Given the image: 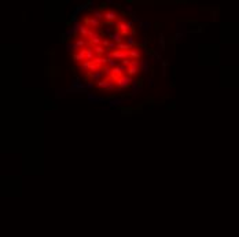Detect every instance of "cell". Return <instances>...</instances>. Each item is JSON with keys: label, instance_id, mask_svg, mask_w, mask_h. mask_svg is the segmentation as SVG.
<instances>
[{"label": "cell", "instance_id": "e575fe53", "mask_svg": "<svg viewBox=\"0 0 239 237\" xmlns=\"http://www.w3.org/2000/svg\"><path fill=\"white\" fill-rule=\"evenodd\" d=\"M106 4H107V3H102V4H100V7H99V11H102V10H105V8H106Z\"/></svg>", "mask_w": 239, "mask_h": 237}, {"label": "cell", "instance_id": "d4e9b609", "mask_svg": "<svg viewBox=\"0 0 239 237\" xmlns=\"http://www.w3.org/2000/svg\"><path fill=\"white\" fill-rule=\"evenodd\" d=\"M159 50H165V39L162 33H159Z\"/></svg>", "mask_w": 239, "mask_h": 237}, {"label": "cell", "instance_id": "4fadbf2b", "mask_svg": "<svg viewBox=\"0 0 239 237\" xmlns=\"http://www.w3.org/2000/svg\"><path fill=\"white\" fill-rule=\"evenodd\" d=\"M125 43H126V44H128L131 48H138V47H139V44L136 43V40H135L133 36H129V37H126V39H125Z\"/></svg>", "mask_w": 239, "mask_h": 237}, {"label": "cell", "instance_id": "1f68e13d", "mask_svg": "<svg viewBox=\"0 0 239 237\" xmlns=\"http://www.w3.org/2000/svg\"><path fill=\"white\" fill-rule=\"evenodd\" d=\"M131 17H132V21H139V22H140V19H139V17H138V15H136V14H135V12L131 15Z\"/></svg>", "mask_w": 239, "mask_h": 237}, {"label": "cell", "instance_id": "e0dca14e", "mask_svg": "<svg viewBox=\"0 0 239 237\" xmlns=\"http://www.w3.org/2000/svg\"><path fill=\"white\" fill-rule=\"evenodd\" d=\"M91 65H92V62H90V60H85V62H83V63L80 65V69H81L83 71H90Z\"/></svg>", "mask_w": 239, "mask_h": 237}, {"label": "cell", "instance_id": "7a4b0ae2", "mask_svg": "<svg viewBox=\"0 0 239 237\" xmlns=\"http://www.w3.org/2000/svg\"><path fill=\"white\" fill-rule=\"evenodd\" d=\"M102 40H103V39H100L99 33L93 32V30L91 29L90 36H88V44H90L91 47H96V45H100L102 44Z\"/></svg>", "mask_w": 239, "mask_h": 237}, {"label": "cell", "instance_id": "ac0fdd59", "mask_svg": "<svg viewBox=\"0 0 239 237\" xmlns=\"http://www.w3.org/2000/svg\"><path fill=\"white\" fill-rule=\"evenodd\" d=\"M117 50H120V51H125V52H128V51L131 50V47H129V45L126 44L125 41H124V43H121V44H117Z\"/></svg>", "mask_w": 239, "mask_h": 237}, {"label": "cell", "instance_id": "9a60e30c", "mask_svg": "<svg viewBox=\"0 0 239 237\" xmlns=\"http://www.w3.org/2000/svg\"><path fill=\"white\" fill-rule=\"evenodd\" d=\"M95 58H96V55H95V52H93V48L92 47H88L87 48V60L92 62Z\"/></svg>", "mask_w": 239, "mask_h": 237}, {"label": "cell", "instance_id": "83f0119b", "mask_svg": "<svg viewBox=\"0 0 239 237\" xmlns=\"http://www.w3.org/2000/svg\"><path fill=\"white\" fill-rule=\"evenodd\" d=\"M179 29L183 30V33L187 32V24L185 22H182V24H179Z\"/></svg>", "mask_w": 239, "mask_h": 237}, {"label": "cell", "instance_id": "7c38bea8", "mask_svg": "<svg viewBox=\"0 0 239 237\" xmlns=\"http://www.w3.org/2000/svg\"><path fill=\"white\" fill-rule=\"evenodd\" d=\"M131 86H132V98H135L136 95H139L142 92V86L138 84V81H133Z\"/></svg>", "mask_w": 239, "mask_h": 237}, {"label": "cell", "instance_id": "9c48e42d", "mask_svg": "<svg viewBox=\"0 0 239 237\" xmlns=\"http://www.w3.org/2000/svg\"><path fill=\"white\" fill-rule=\"evenodd\" d=\"M93 48V52H95L96 56H105L106 52H107V50H106L105 47H102V45H96V47H92Z\"/></svg>", "mask_w": 239, "mask_h": 237}, {"label": "cell", "instance_id": "ffe728a7", "mask_svg": "<svg viewBox=\"0 0 239 237\" xmlns=\"http://www.w3.org/2000/svg\"><path fill=\"white\" fill-rule=\"evenodd\" d=\"M139 26H140L142 30H149L151 27V22H139Z\"/></svg>", "mask_w": 239, "mask_h": 237}, {"label": "cell", "instance_id": "f546056e", "mask_svg": "<svg viewBox=\"0 0 239 237\" xmlns=\"http://www.w3.org/2000/svg\"><path fill=\"white\" fill-rule=\"evenodd\" d=\"M168 66H169V62H168L166 59H164V60H162V69H165V70H166Z\"/></svg>", "mask_w": 239, "mask_h": 237}, {"label": "cell", "instance_id": "4316f807", "mask_svg": "<svg viewBox=\"0 0 239 237\" xmlns=\"http://www.w3.org/2000/svg\"><path fill=\"white\" fill-rule=\"evenodd\" d=\"M110 39H103V40H102V47H105L106 48V50H107V47H109V45H110Z\"/></svg>", "mask_w": 239, "mask_h": 237}, {"label": "cell", "instance_id": "d590c367", "mask_svg": "<svg viewBox=\"0 0 239 237\" xmlns=\"http://www.w3.org/2000/svg\"><path fill=\"white\" fill-rule=\"evenodd\" d=\"M197 32H198V33H201V32H203V26H202V25H199V26H198V29H197Z\"/></svg>", "mask_w": 239, "mask_h": 237}, {"label": "cell", "instance_id": "5bb4252c", "mask_svg": "<svg viewBox=\"0 0 239 237\" xmlns=\"http://www.w3.org/2000/svg\"><path fill=\"white\" fill-rule=\"evenodd\" d=\"M74 44H76V47H77L78 50H84V48H87L88 41H87V40H84V39H78Z\"/></svg>", "mask_w": 239, "mask_h": 237}, {"label": "cell", "instance_id": "d6986e66", "mask_svg": "<svg viewBox=\"0 0 239 237\" xmlns=\"http://www.w3.org/2000/svg\"><path fill=\"white\" fill-rule=\"evenodd\" d=\"M88 100L90 101H93V103H98V101H103V99L102 98H98V96L95 95V93H88Z\"/></svg>", "mask_w": 239, "mask_h": 237}, {"label": "cell", "instance_id": "484cf974", "mask_svg": "<svg viewBox=\"0 0 239 237\" xmlns=\"http://www.w3.org/2000/svg\"><path fill=\"white\" fill-rule=\"evenodd\" d=\"M184 36H185V33H183V32H177V33H176V36H175V39H176V43H179L182 39H184Z\"/></svg>", "mask_w": 239, "mask_h": 237}, {"label": "cell", "instance_id": "5b68a950", "mask_svg": "<svg viewBox=\"0 0 239 237\" xmlns=\"http://www.w3.org/2000/svg\"><path fill=\"white\" fill-rule=\"evenodd\" d=\"M88 78H91V80H92V82L95 81V82L98 84L99 81L105 80L106 74H105V71H103V69H100V70H98L96 73H90V74H88Z\"/></svg>", "mask_w": 239, "mask_h": 237}, {"label": "cell", "instance_id": "f1b7e54d", "mask_svg": "<svg viewBox=\"0 0 239 237\" xmlns=\"http://www.w3.org/2000/svg\"><path fill=\"white\" fill-rule=\"evenodd\" d=\"M63 92H66L65 89H58V91H57V95H55V98H63V96H65V95H63Z\"/></svg>", "mask_w": 239, "mask_h": 237}, {"label": "cell", "instance_id": "3957f363", "mask_svg": "<svg viewBox=\"0 0 239 237\" xmlns=\"http://www.w3.org/2000/svg\"><path fill=\"white\" fill-rule=\"evenodd\" d=\"M118 12L114 11V10H107V11H103V19L107 22H116L118 21Z\"/></svg>", "mask_w": 239, "mask_h": 237}, {"label": "cell", "instance_id": "4dcf8cb0", "mask_svg": "<svg viewBox=\"0 0 239 237\" xmlns=\"http://www.w3.org/2000/svg\"><path fill=\"white\" fill-rule=\"evenodd\" d=\"M125 10H126V12H131V14H133V7H132V6H125Z\"/></svg>", "mask_w": 239, "mask_h": 237}, {"label": "cell", "instance_id": "8992f818", "mask_svg": "<svg viewBox=\"0 0 239 237\" xmlns=\"http://www.w3.org/2000/svg\"><path fill=\"white\" fill-rule=\"evenodd\" d=\"M87 48L80 50L78 52L73 53V60H74V62H85V60H87Z\"/></svg>", "mask_w": 239, "mask_h": 237}, {"label": "cell", "instance_id": "cb8c5ba5", "mask_svg": "<svg viewBox=\"0 0 239 237\" xmlns=\"http://www.w3.org/2000/svg\"><path fill=\"white\" fill-rule=\"evenodd\" d=\"M147 44H149V39L147 37H142L140 43H139V47H142L144 50V48H147Z\"/></svg>", "mask_w": 239, "mask_h": 237}, {"label": "cell", "instance_id": "8fae6325", "mask_svg": "<svg viewBox=\"0 0 239 237\" xmlns=\"http://www.w3.org/2000/svg\"><path fill=\"white\" fill-rule=\"evenodd\" d=\"M140 73V67H128V70H126V75L128 77H131V78H133V77H136V75Z\"/></svg>", "mask_w": 239, "mask_h": 237}, {"label": "cell", "instance_id": "277c9868", "mask_svg": "<svg viewBox=\"0 0 239 237\" xmlns=\"http://www.w3.org/2000/svg\"><path fill=\"white\" fill-rule=\"evenodd\" d=\"M84 25L88 26L90 29H96V27H99V25H100V21H98L96 18L91 17V15H87V17L84 18Z\"/></svg>", "mask_w": 239, "mask_h": 237}, {"label": "cell", "instance_id": "7402d4cb", "mask_svg": "<svg viewBox=\"0 0 239 237\" xmlns=\"http://www.w3.org/2000/svg\"><path fill=\"white\" fill-rule=\"evenodd\" d=\"M93 11V18H96L98 21H102L103 19V12L99 11V10H92Z\"/></svg>", "mask_w": 239, "mask_h": 237}, {"label": "cell", "instance_id": "44dd1931", "mask_svg": "<svg viewBox=\"0 0 239 237\" xmlns=\"http://www.w3.org/2000/svg\"><path fill=\"white\" fill-rule=\"evenodd\" d=\"M66 48H67V52H74L76 53V51H80L77 47H76V44H70V43L66 44Z\"/></svg>", "mask_w": 239, "mask_h": 237}, {"label": "cell", "instance_id": "30bf717a", "mask_svg": "<svg viewBox=\"0 0 239 237\" xmlns=\"http://www.w3.org/2000/svg\"><path fill=\"white\" fill-rule=\"evenodd\" d=\"M140 71H143L144 74H149V67H150V60L149 59H142L140 62Z\"/></svg>", "mask_w": 239, "mask_h": 237}, {"label": "cell", "instance_id": "603a6c76", "mask_svg": "<svg viewBox=\"0 0 239 237\" xmlns=\"http://www.w3.org/2000/svg\"><path fill=\"white\" fill-rule=\"evenodd\" d=\"M121 103H123V99H113L110 100V107H118Z\"/></svg>", "mask_w": 239, "mask_h": 237}, {"label": "cell", "instance_id": "8d00e7d4", "mask_svg": "<svg viewBox=\"0 0 239 237\" xmlns=\"http://www.w3.org/2000/svg\"><path fill=\"white\" fill-rule=\"evenodd\" d=\"M149 85H150V86H154V81H152L151 78H150V80H149Z\"/></svg>", "mask_w": 239, "mask_h": 237}, {"label": "cell", "instance_id": "836d02e7", "mask_svg": "<svg viewBox=\"0 0 239 237\" xmlns=\"http://www.w3.org/2000/svg\"><path fill=\"white\" fill-rule=\"evenodd\" d=\"M126 26H128L129 29H133V27H132L133 26V21H126Z\"/></svg>", "mask_w": 239, "mask_h": 237}, {"label": "cell", "instance_id": "52a82bcc", "mask_svg": "<svg viewBox=\"0 0 239 237\" xmlns=\"http://www.w3.org/2000/svg\"><path fill=\"white\" fill-rule=\"evenodd\" d=\"M128 55H129V59L131 60H138V62L142 60V51L138 50V48H131V50L128 51Z\"/></svg>", "mask_w": 239, "mask_h": 237}, {"label": "cell", "instance_id": "6da1fadb", "mask_svg": "<svg viewBox=\"0 0 239 237\" xmlns=\"http://www.w3.org/2000/svg\"><path fill=\"white\" fill-rule=\"evenodd\" d=\"M117 82V88H118V91H124V89H126L128 86L132 85V82H133V80H132L131 77H128V75H124V77H121L118 81H116Z\"/></svg>", "mask_w": 239, "mask_h": 237}, {"label": "cell", "instance_id": "2e32d148", "mask_svg": "<svg viewBox=\"0 0 239 237\" xmlns=\"http://www.w3.org/2000/svg\"><path fill=\"white\" fill-rule=\"evenodd\" d=\"M109 84H110V78H105V80L99 81V82H98V86L106 91V89H107V86H109Z\"/></svg>", "mask_w": 239, "mask_h": 237}, {"label": "cell", "instance_id": "ba28073f", "mask_svg": "<svg viewBox=\"0 0 239 237\" xmlns=\"http://www.w3.org/2000/svg\"><path fill=\"white\" fill-rule=\"evenodd\" d=\"M109 39H110L113 43H116V44H121V43H124V41H123V40H124V39H123V34H121L120 32H114L113 34H111L110 37H109Z\"/></svg>", "mask_w": 239, "mask_h": 237}, {"label": "cell", "instance_id": "d6a6232c", "mask_svg": "<svg viewBox=\"0 0 239 237\" xmlns=\"http://www.w3.org/2000/svg\"><path fill=\"white\" fill-rule=\"evenodd\" d=\"M93 88V82H87L85 84V89H91Z\"/></svg>", "mask_w": 239, "mask_h": 237}]
</instances>
